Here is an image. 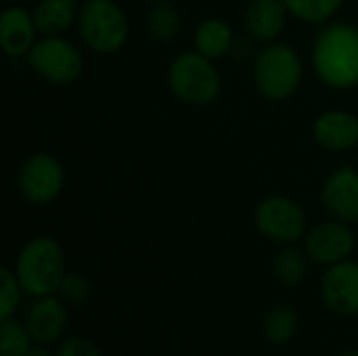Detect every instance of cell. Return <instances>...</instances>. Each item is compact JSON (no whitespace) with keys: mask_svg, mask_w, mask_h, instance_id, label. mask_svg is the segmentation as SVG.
Listing matches in <instances>:
<instances>
[{"mask_svg":"<svg viewBox=\"0 0 358 356\" xmlns=\"http://www.w3.org/2000/svg\"><path fill=\"white\" fill-rule=\"evenodd\" d=\"M155 2H168V0H155Z\"/></svg>","mask_w":358,"mask_h":356,"instance_id":"obj_28","label":"cell"},{"mask_svg":"<svg viewBox=\"0 0 358 356\" xmlns=\"http://www.w3.org/2000/svg\"><path fill=\"white\" fill-rule=\"evenodd\" d=\"M340 356H358V350H346V353H342Z\"/></svg>","mask_w":358,"mask_h":356,"instance_id":"obj_27","label":"cell"},{"mask_svg":"<svg viewBox=\"0 0 358 356\" xmlns=\"http://www.w3.org/2000/svg\"><path fill=\"white\" fill-rule=\"evenodd\" d=\"M195 50L201 52L208 59H220L224 57L233 44H235V36L233 29L227 21L222 19H206L197 29H195Z\"/></svg>","mask_w":358,"mask_h":356,"instance_id":"obj_17","label":"cell"},{"mask_svg":"<svg viewBox=\"0 0 358 356\" xmlns=\"http://www.w3.org/2000/svg\"><path fill=\"white\" fill-rule=\"evenodd\" d=\"M304 243H306V254L313 262L321 266H331L350 258L357 245V237L348 227V222L336 218L313 227L306 233Z\"/></svg>","mask_w":358,"mask_h":356,"instance_id":"obj_9","label":"cell"},{"mask_svg":"<svg viewBox=\"0 0 358 356\" xmlns=\"http://www.w3.org/2000/svg\"><path fill=\"white\" fill-rule=\"evenodd\" d=\"M321 298L338 317L358 315V262L342 260L327 266L321 279Z\"/></svg>","mask_w":358,"mask_h":356,"instance_id":"obj_10","label":"cell"},{"mask_svg":"<svg viewBox=\"0 0 358 356\" xmlns=\"http://www.w3.org/2000/svg\"><path fill=\"white\" fill-rule=\"evenodd\" d=\"M254 82L260 94L271 101L289 99L302 82L300 55L281 42L266 44L254 61Z\"/></svg>","mask_w":358,"mask_h":356,"instance_id":"obj_4","label":"cell"},{"mask_svg":"<svg viewBox=\"0 0 358 356\" xmlns=\"http://www.w3.org/2000/svg\"><path fill=\"white\" fill-rule=\"evenodd\" d=\"M168 86L172 94L187 105H210L222 90V78L212 59L201 52L178 55L168 69Z\"/></svg>","mask_w":358,"mask_h":356,"instance_id":"obj_3","label":"cell"},{"mask_svg":"<svg viewBox=\"0 0 358 356\" xmlns=\"http://www.w3.org/2000/svg\"><path fill=\"white\" fill-rule=\"evenodd\" d=\"M36 21L34 15L21 6H8L0 15V42L6 55L23 57L29 55L36 44Z\"/></svg>","mask_w":358,"mask_h":356,"instance_id":"obj_15","label":"cell"},{"mask_svg":"<svg viewBox=\"0 0 358 356\" xmlns=\"http://www.w3.org/2000/svg\"><path fill=\"white\" fill-rule=\"evenodd\" d=\"M287 10L306 23H327L344 4V0H283Z\"/></svg>","mask_w":358,"mask_h":356,"instance_id":"obj_22","label":"cell"},{"mask_svg":"<svg viewBox=\"0 0 358 356\" xmlns=\"http://www.w3.org/2000/svg\"><path fill=\"white\" fill-rule=\"evenodd\" d=\"M321 199L329 214L342 222H358V172L350 166L338 168L323 185Z\"/></svg>","mask_w":358,"mask_h":356,"instance_id":"obj_12","label":"cell"},{"mask_svg":"<svg viewBox=\"0 0 358 356\" xmlns=\"http://www.w3.org/2000/svg\"><path fill=\"white\" fill-rule=\"evenodd\" d=\"M308 254H302L296 248H285L277 254L273 262V273L277 281L285 287L300 285L308 275Z\"/></svg>","mask_w":358,"mask_h":356,"instance_id":"obj_20","label":"cell"},{"mask_svg":"<svg viewBox=\"0 0 358 356\" xmlns=\"http://www.w3.org/2000/svg\"><path fill=\"white\" fill-rule=\"evenodd\" d=\"M78 10L76 0H40L31 15L38 34L61 36L78 21Z\"/></svg>","mask_w":358,"mask_h":356,"instance_id":"obj_16","label":"cell"},{"mask_svg":"<svg viewBox=\"0 0 358 356\" xmlns=\"http://www.w3.org/2000/svg\"><path fill=\"white\" fill-rule=\"evenodd\" d=\"M25 356H57V353H52V350L46 348L44 344H38V346H31V350Z\"/></svg>","mask_w":358,"mask_h":356,"instance_id":"obj_26","label":"cell"},{"mask_svg":"<svg viewBox=\"0 0 358 356\" xmlns=\"http://www.w3.org/2000/svg\"><path fill=\"white\" fill-rule=\"evenodd\" d=\"M287 6L283 0H252L245 8V31L258 42H275L287 21Z\"/></svg>","mask_w":358,"mask_h":356,"instance_id":"obj_14","label":"cell"},{"mask_svg":"<svg viewBox=\"0 0 358 356\" xmlns=\"http://www.w3.org/2000/svg\"><path fill=\"white\" fill-rule=\"evenodd\" d=\"M57 356H103V353L90 338L71 336L59 344Z\"/></svg>","mask_w":358,"mask_h":356,"instance_id":"obj_25","label":"cell"},{"mask_svg":"<svg viewBox=\"0 0 358 356\" xmlns=\"http://www.w3.org/2000/svg\"><path fill=\"white\" fill-rule=\"evenodd\" d=\"M264 338L275 346H285L292 342L300 329V315L289 304H277L264 315Z\"/></svg>","mask_w":358,"mask_h":356,"instance_id":"obj_18","label":"cell"},{"mask_svg":"<svg viewBox=\"0 0 358 356\" xmlns=\"http://www.w3.org/2000/svg\"><path fill=\"white\" fill-rule=\"evenodd\" d=\"M256 227L266 239L281 245H294L306 237V214L292 197L271 195L258 204Z\"/></svg>","mask_w":358,"mask_h":356,"instance_id":"obj_7","label":"cell"},{"mask_svg":"<svg viewBox=\"0 0 358 356\" xmlns=\"http://www.w3.org/2000/svg\"><path fill=\"white\" fill-rule=\"evenodd\" d=\"M315 73L331 88L358 86V27L352 23L325 25L313 44Z\"/></svg>","mask_w":358,"mask_h":356,"instance_id":"obj_1","label":"cell"},{"mask_svg":"<svg viewBox=\"0 0 358 356\" xmlns=\"http://www.w3.org/2000/svg\"><path fill=\"white\" fill-rule=\"evenodd\" d=\"M76 23L84 44L99 55L117 52L126 44L128 19L115 0H86Z\"/></svg>","mask_w":358,"mask_h":356,"instance_id":"obj_5","label":"cell"},{"mask_svg":"<svg viewBox=\"0 0 358 356\" xmlns=\"http://www.w3.org/2000/svg\"><path fill=\"white\" fill-rule=\"evenodd\" d=\"M57 294L65 304H84L92 296V283L80 273H65Z\"/></svg>","mask_w":358,"mask_h":356,"instance_id":"obj_23","label":"cell"},{"mask_svg":"<svg viewBox=\"0 0 358 356\" xmlns=\"http://www.w3.org/2000/svg\"><path fill=\"white\" fill-rule=\"evenodd\" d=\"M34 338L25 323L15 317L4 319L0 323V355L2 356H25L31 350Z\"/></svg>","mask_w":358,"mask_h":356,"instance_id":"obj_21","label":"cell"},{"mask_svg":"<svg viewBox=\"0 0 358 356\" xmlns=\"http://www.w3.org/2000/svg\"><path fill=\"white\" fill-rule=\"evenodd\" d=\"M25 325L36 344H44V346L55 344L57 340H61V336L65 334L69 325L65 302L55 294L36 298V302L27 311Z\"/></svg>","mask_w":358,"mask_h":356,"instance_id":"obj_11","label":"cell"},{"mask_svg":"<svg viewBox=\"0 0 358 356\" xmlns=\"http://www.w3.org/2000/svg\"><path fill=\"white\" fill-rule=\"evenodd\" d=\"M182 29V17L170 2H157L147 15V31L157 42H172Z\"/></svg>","mask_w":358,"mask_h":356,"instance_id":"obj_19","label":"cell"},{"mask_svg":"<svg viewBox=\"0 0 358 356\" xmlns=\"http://www.w3.org/2000/svg\"><path fill=\"white\" fill-rule=\"evenodd\" d=\"M29 65L50 84H71L84 69L80 50L61 36H42L27 55Z\"/></svg>","mask_w":358,"mask_h":356,"instance_id":"obj_6","label":"cell"},{"mask_svg":"<svg viewBox=\"0 0 358 356\" xmlns=\"http://www.w3.org/2000/svg\"><path fill=\"white\" fill-rule=\"evenodd\" d=\"M0 281H2V308H0V319L4 321V319H10L15 315V311H17V306L21 302V294H25V292H23V287H21L15 271H10L6 266L0 271Z\"/></svg>","mask_w":358,"mask_h":356,"instance_id":"obj_24","label":"cell"},{"mask_svg":"<svg viewBox=\"0 0 358 356\" xmlns=\"http://www.w3.org/2000/svg\"><path fill=\"white\" fill-rule=\"evenodd\" d=\"M65 273L63 248L52 237L29 239L15 262V275L23 292L31 298L57 294Z\"/></svg>","mask_w":358,"mask_h":356,"instance_id":"obj_2","label":"cell"},{"mask_svg":"<svg viewBox=\"0 0 358 356\" xmlns=\"http://www.w3.org/2000/svg\"><path fill=\"white\" fill-rule=\"evenodd\" d=\"M313 136L327 151H348L358 145V118L350 111H325L315 120Z\"/></svg>","mask_w":358,"mask_h":356,"instance_id":"obj_13","label":"cell"},{"mask_svg":"<svg viewBox=\"0 0 358 356\" xmlns=\"http://www.w3.org/2000/svg\"><path fill=\"white\" fill-rule=\"evenodd\" d=\"M19 191L31 206H46L55 201L65 185L63 164L50 153L29 155L17 176Z\"/></svg>","mask_w":358,"mask_h":356,"instance_id":"obj_8","label":"cell"}]
</instances>
